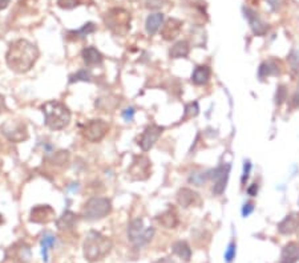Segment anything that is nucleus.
<instances>
[{
	"label": "nucleus",
	"instance_id": "f257e3e1",
	"mask_svg": "<svg viewBox=\"0 0 299 263\" xmlns=\"http://www.w3.org/2000/svg\"><path fill=\"white\" fill-rule=\"evenodd\" d=\"M39 58V49L27 40H16L9 45L5 61L11 69L16 73H27L31 71Z\"/></svg>",
	"mask_w": 299,
	"mask_h": 263
},
{
	"label": "nucleus",
	"instance_id": "f03ea898",
	"mask_svg": "<svg viewBox=\"0 0 299 263\" xmlns=\"http://www.w3.org/2000/svg\"><path fill=\"white\" fill-rule=\"evenodd\" d=\"M112 247H113V243L108 236L92 230L85 236L83 250H84V257L87 261L97 262V261L105 258L111 253Z\"/></svg>",
	"mask_w": 299,
	"mask_h": 263
},
{
	"label": "nucleus",
	"instance_id": "7ed1b4c3",
	"mask_svg": "<svg viewBox=\"0 0 299 263\" xmlns=\"http://www.w3.org/2000/svg\"><path fill=\"white\" fill-rule=\"evenodd\" d=\"M41 112L44 115L45 125L52 130H61L67 128L71 122V111L63 103L52 100L45 103L41 107Z\"/></svg>",
	"mask_w": 299,
	"mask_h": 263
},
{
	"label": "nucleus",
	"instance_id": "20e7f679",
	"mask_svg": "<svg viewBox=\"0 0 299 263\" xmlns=\"http://www.w3.org/2000/svg\"><path fill=\"white\" fill-rule=\"evenodd\" d=\"M105 24L115 35L125 36L130 29V15L122 8H113L105 15Z\"/></svg>",
	"mask_w": 299,
	"mask_h": 263
},
{
	"label": "nucleus",
	"instance_id": "39448f33",
	"mask_svg": "<svg viewBox=\"0 0 299 263\" xmlns=\"http://www.w3.org/2000/svg\"><path fill=\"white\" fill-rule=\"evenodd\" d=\"M112 211V202L104 197H93L83 207V215L87 221H98L105 218Z\"/></svg>",
	"mask_w": 299,
	"mask_h": 263
},
{
	"label": "nucleus",
	"instance_id": "423d86ee",
	"mask_svg": "<svg viewBox=\"0 0 299 263\" xmlns=\"http://www.w3.org/2000/svg\"><path fill=\"white\" fill-rule=\"evenodd\" d=\"M154 235V229H144V221L141 218L133 219L128 226V238L136 249H141L152 241Z\"/></svg>",
	"mask_w": 299,
	"mask_h": 263
},
{
	"label": "nucleus",
	"instance_id": "0eeeda50",
	"mask_svg": "<svg viewBox=\"0 0 299 263\" xmlns=\"http://www.w3.org/2000/svg\"><path fill=\"white\" fill-rule=\"evenodd\" d=\"M108 132H109V125L107 121L101 118H94L85 122L81 129L83 137L88 140L90 143H100L107 136Z\"/></svg>",
	"mask_w": 299,
	"mask_h": 263
},
{
	"label": "nucleus",
	"instance_id": "6e6552de",
	"mask_svg": "<svg viewBox=\"0 0 299 263\" xmlns=\"http://www.w3.org/2000/svg\"><path fill=\"white\" fill-rule=\"evenodd\" d=\"M1 133L5 137L12 141V143H23L28 140V129L27 125L24 124L22 120H8L0 126Z\"/></svg>",
	"mask_w": 299,
	"mask_h": 263
},
{
	"label": "nucleus",
	"instance_id": "1a4fd4ad",
	"mask_svg": "<svg viewBox=\"0 0 299 263\" xmlns=\"http://www.w3.org/2000/svg\"><path fill=\"white\" fill-rule=\"evenodd\" d=\"M150 168H152V165H150V161L148 157L136 156L133 158L132 165L128 169V173H129L130 178L134 179V181H145L150 175Z\"/></svg>",
	"mask_w": 299,
	"mask_h": 263
},
{
	"label": "nucleus",
	"instance_id": "9d476101",
	"mask_svg": "<svg viewBox=\"0 0 299 263\" xmlns=\"http://www.w3.org/2000/svg\"><path fill=\"white\" fill-rule=\"evenodd\" d=\"M164 132V128L162 126H158L156 124L149 125L145 128L141 136L139 137V146L141 147L143 152H148L153 147V145L157 143V140L160 139L161 134Z\"/></svg>",
	"mask_w": 299,
	"mask_h": 263
},
{
	"label": "nucleus",
	"instance_id": "9b49d317",
	"mask_svg": "<svg viewBox=\"0 0 299 263\" xmlns=\"http://www.w3.org/2000/svg\"><path fill=\"white\" fill-rule=\"evenodd\" d=\"M55 219V210L49 205H37L31 210L30 221L33 223H49Z\"/></svg>",
	"mask_w": 299,
	"mask_h": 263
},
{
	"label": "nucleus",
	"instance_id": "f8f14e48",
	"mask_svg": "<svg viewBox=\"0 0 299 263\" xmlns=\"http://www.w3.org/2000/svg\"><path fill=\"white\" fill-rule=\"evenodd\" d=\"M243 12H245V16L247 19V22L250 24L251 31L254 32L255 35L258 36H264L266 32H268L269 27L268 24L259 18V15L255 12L254 9L249 8V7H245L243 8Z\"/></svg>",
	"mask_w": 299,
	"mask_h": 263
},
{
	"label": "nucleus",
	"instance_id": "ddd939ff",
	"mask_svg": "<svg viewBox=\"0 0 299 263\" xmlns=\"http://www.w3.org/2000/svg\"><path fill=\"white\" fill-rule=\"evenodd\" d=\"M213 178L215 179L214 187H213V193L215 196H221L225 189H226V183H228L229 173H230V165H221L219 168L213 172Z\"/></svg>",
	"mask_w": 299,
	"mask_h": 263
},
{
	"label": "nucleus",
	"instance_id": "4468645a",
	"mask_svg": "<svg viewBox=\"0 0 299 263\" xmlns=\"http://www.w3.org/2000/svg\"><path fill=\"white\" fill-rule=\"evenodd\" d=\"M81 56H83L85 65L90 68L101 65L104 61V56L101 55V52L97 48H94V47H87V48L83 49Z\"/></svg>",
	"mask_w": 299,
	"mask_h": 263
},
{
	"label": "nucleus",
	"instance_id": "2eb2a0df",
	"mask_svg": "<svg viewBox=\"0 0 299 263\" xmlns=\"http://www.w3.org/2000/svg\"><path fill=\"white\" fill-rule=\"evenodd\" d=\"M182 28V22L177 19H169L161 28V35L165 40H173L179 35V31Z\"/></svg>",
	"mask_w": 299,
	"mask_h": 263
},
{
	"label": "nucleus",
	"instance_id": "dca6fc26",
	"mask_svg": "<svg viewBox=\"0 0 299 263\" xmlns=\"http://www.w3.org/2000/svg\"><path fill=\"white\" fill-rule=\"evenodd\" d=\"M177 201L182 207H190V206L196 205L197 202H200V197L196 192H193L192 189L182 187L177 193Z\"/></svg>",
	"mask_w": 299,
	"mask_h": 263
},
{
	"label": "nucleus",
	"instance_id": "f3484780",
	"mask_svg": "<svg viewBox=\"0 0 299 263\" xmlns=\"http://www.w3.org/2000/svg\"><path fill=\"white\" fill-rule=\"evenodd\" d=\"M299 261V245L290 242L283 247L279 263H297Z\"/></svg>",
	"mask_w": 299,
	"mask_h": 263
},
{
	"label": "nucleus",
	"instance_id": "a211bd4d",
	"mask_svg": "<svg viewBox=\"0 0 299 263\" xmlns=\"http://www.w3.org/2000/svg\"><path fill=\"white\" fill-rule=\"evenodd\" d=\"M9 251L14 255L15 261H18L20 263H28L30 258H31V250L30 246L24 242H19L15 246H12Z\"/></svg>",
	"mask_w": 299,
	"mask_h": 263
},
{
	"label": "nucleus",
	"instance_id": "6ab92c4d",
	"mask_svg": "<svg viewBox=\"0 0 299 263\" xmlns=\"http://www.w3.org/2000/svg\"><path fill=\"white\" fill-rule=\"evenodd\" d=\"M164 23V15L161 12H156V14L149 15L147 19V23H145V29H147L148 35H156L158 29L162 26Z\"/></svg>",
	"mask_w": 299,
	"mask_h": 263
},
{
	"label": "nucleus",
	"instance_id": "aec40b11",
	"mask_svg": "<svg viewBox=\"0 0 299 263\" xmlns=\"http://www.w3.org/2000/svg\"><path fill=\"white\" fill-rule=\"evenodd\" d=\"M157 221L165 229H174L179 225V215L173 209H169L164 211L161 215H158Z\"/></svg>",
	"mask_w": 299,
	"mask_h": 263
},
{
	"label": "nucleus",
	"instance_id": "412c9836",
	"mask_svg": "<svg viewBox=\"0 0 299 263\" xmlns=\"http://www.w3.org/2000/svg\"><path fill=\"white\" fill-rule=\"evenodd\" d=\"M77 222V217L76 214L71 211V210H67L64 211L63 215L56 221V225H58L59 230H71Z\"/></svg>",
	"mask_w": 299,
	"mask_h": 263
},
{
	"label": "nucleus",
	"instance_id": "4be33fe9",
	"mask_svg": "<svg viewBox=\"0 0 299 263\" xmlns=\"http://www.w3.org/2000/svg\"><path fill=\"white\" fill-rule=\"evenodd\" d=\"M210 75H211V72H210L209 67L200 65V67H197L196 69H194V72H193L192 81L196 85H205L209 83Z\"/></svg>",
	"mask_w": 299,
	"mask_h": 263
},
{
	"label": "nucleus",
	"instance_id": "5701e85b",
	"mask_svg": "<svg viewBox=\"0 0 299 263\" xmlns=\"http://www.w3.org/2000/svg\"><path fill=\"white\" fill-rule=\"evenodd\" d=\"M190 52V47H189V43L186 40H179L177 41L176 44L170 48L169 51V56L172 58H186Z\"/></svg>",
	"mask_w": 299,
	"mask_h": 263
},
{
	"label": "nucleus",
	"instance_id": "b1692460",
	"mask_svg": "<svg viewBox=\"0 0 299 263\" xmlns=\"http://www.w3.org/2000/svg\"><path fill=\"white\" fill-rule=\"evenodd\" d=\"M298 229V218L297 215L291 214L287 215L279 225H278V230L281 234H291Z\"/></svg>",
	"mask_w": 299,
	"mask_h": 263
},
{
	"label": "nucleus",
	"instance_id": "393cba45",
	"mask_svg": "<svg viewBox=\"0 0 299 263\" xmlns=\"http://www.w3.org/2000/svg\"><path fill=\"white\" fill-rule=\"evenodd\" d=\"M172 249H173L174 254L179 257L181 259H183V261H186V262L190 261V258H192V249H190V246L185 241L176 242V243L172 246Z\"/></svg>",
	"mask_w": 299,
	"mask_h": 263
},
{
	"label": "nucleus",
	"instance_id": "a878e982",
	"mask_svg": "<svg viewBox=\"0 0 299 263\" xmlns=\"http://www.w3.org/2000/svg\"><path fill=\"white\" fill-rule=\"evenodd\" d=\"M55 242H56V238L52 234H44L41 236V253H43V261L44 262H48V250L54 247Z\"/></svg>",
	"mask_w": 299,
	"mask_h": 263
},
{
	"label": "nucleus",
	"instance_id": "bb28decb",
	"mask_svg": "<svg viewBox=\"0 0 299 263\" xmlns=\"http://www.w3.org/2000/svg\"><path fill=\"white\" fill-rule=\"evenodd\" d=\"M278 72H279V69H278L277 64L274 61H265L264 64H261V67H259V77L261 79H264V77H268V76H271V75H277Z\"/></svg>",
	"mask_w": 299,
	"mask_h": 263
},
{
	"label": "nucleus",
	"instance_id": "cd10ccee",
	"mask_svg": "<svg viewBox=\"0 0 299 263\" xmlns=\"http://www.w3.org/2000/svg\"><path fill=\"white\" fill-rule=\"evenodd\" d=\"M94 31H96V26H94L93 23H87V24H84L80 29H77V31L75 32H71V33L72 35H75L76 39H84V37H87V36L90 35V33H93Z\"/></svg>",
	"mask_w": 299,
	"mask_h": 263
},
{
	"label": "nucleus",
	"instance_id": "c85d7f7f",
	"mask_svg": "<svg viewBox=\"0 0 299 263\" xmlns=\"http://www.w3.org/2000/svg\"><path fill=\"white\" fill-rule=\"evenodd\" d=\"M200 112V107H198V103H190L186 105L185 108V115H183V120H188V118H193L196 117Z\"/></svg>",
	"mask_w": 299,
	"mask_h": 263
},
{
	"label": "nucleus",
	"instance_id": "c756f323",
	"mask_svg": "<svg viewBox=\"0 0 299 263\" xmlns=\"http://www.w3.org/2000/svg\"><path fill=\"white\" fill-rule=\"evenodd\" d=\"M90 73L87 69H81L75 75L69 77V83H77V81H90Z\"/></svg>",
	"mask_w": 299,
	"mask_h": 263
},
{
	"label": "nucleus",
	"instance_id": "7c9ffc66",
	"mask_svg": "<svg viewBox=\"0 0 299 263\" xmlns=\"http://www.w3.org/2000/svg\"><path fill=\"white\" fill-rule=\"evenodd\" d=\"M236 253H237V246L234 242H230L228 246V249L225 251V261L228 263H230L233 259L236 258Z\"/></svg>",
	"mask_w": 299,
	"mask_h": 263
},
{
	"label": "nucleus",
	"instance_id": "2f4dec72",
	"mask_svg": "<svg viewBox=\"0 0 299 263\" xmlns=\"http://www.w3.org/2000/svg\"><path fill=\"white\" fill-rule=\"evenodd\" d=\"M58 4L60 8L72 9L76 8L77 5H80V0H58Z\"/></svg>",
	"mask_w": 299,
	"mask_h": 263
},
{
	"label": "nucleus",
	"instance_id": "473e14b6",
	"mask_svg": "<svg viewBox=\"0 0 299 263\" xmlns=\"http://www.w3.org/2000/svg\"><path fill=\"white\" fill-rule=\"evenodd\" d=\"M206 177H208V174H204V173H194L190 175V178H189V181L190 182H193L196 186H201L202 183L205 182Z\"/></svg>",
	"mask_w": 299,
	"mask_h": 263
},
{
	"label": "nucleus",
	"instance_id": "72a5a7b5",
	"mask_svg": "<svg viewBox=\"0 0 299 263\" xmlns=\"http://www.w3.org/2000/svg\"><path fill=\"white\" fill-rule=\"evenodd\" d=\"M289 61H290L291 68L294 71H299V52L298 51H293L289 56Z\"/></svg>",
	"mask_w": 299,
	"mask_h": 263
},
{
	"label": "nucleus",
	"instance_id": "f704fd0d",
	"mask_svg": "<svg viewBox=\"0 0 299 263\" xmlns=\"http://www.w3.org/2000/svg\"><path fill=\"white\" fill-rule=\"evenodd\" d=\"M165 3V0H147V7L150 9L161 8Z\"/></svg>",
	"mask_w": 299,
	"mask_h": 263
},
{
	"label": "nucleus",
	"instance_id": "c9c22d12",
	"mask_svg": "<svg viewBox=\"0 0 299 263\" xmlns=\"http://www.w3.org/2000/svg\"><path fill=\"white\" fill-rule=\"evenodd\" d=\"M250 170H251V165L249 161H246L245 165H243V174H242V183L245 185L246 181L249 179V174H250Z\"/></svg>",
	"mask_w": 299,
	"mask_h": 263
},
{
	"label": "nucleus",
	"instance_id": "e433bc0d",
	"mask_svg": "<svg viewBox=\"0 0 299 263\" xmlns=\"http://www.w3.org/2000/svg\"><path fill=\"white\" fill-rule=\"evenodd\" d=\"M286 100V89L285 87H279L277 92V104H282Z\"/></svg>",
	"mask_w": 299,
	"mask_h": 263
},
{
	"label": "nucleus",
	"instance_id": "4c0bfd02",
	"mask_svg": "<svg viewBox=\"0 0 299 263\" xmlns=\"http://www.w3.org/2000/svg\"><path fill=\"white\" fill-rule=\"evenodd\" d=\"M122 117L125 118V121H132L134 117V109L133 108H128L122 112Z\"/></svg>",
	"mask_w": 299,
	"mask_h": 263
},
{
	"label": "nucleus",
	"instance_id": "58836bf2",
	"mask_svg": "<svg viewBox=\"0 0 299 263\" xmlns=\"http://www.w3.org/2000/svg\"><path fill=\"white\" fill-rule=\"evenodd\" d=\"M253 210H254L253 204H246V205L243 206V209H242V215H243V217H247V215L251 214Z\"/></svg>",
	"mask_w": 299,
	"mask_h": 263
},
{
	"label": "nucleus",
	"instance_id": "ea45409f",
	"mask_svg": "<svg viewBox=\"0 0 299 263\" xmlns=\"http://www.w3.org/2000/svg\"><path fill=\"white\" fill-rule=\"evenodd\" d=\"M266 1H268L269 5L271 7L272 11H277L282 4V0H266Z\"/></svg>",
	"mask_w": 299,
	"mask_h": 263
},
{
	"label": "nucleus",
	"instance_id": "a19ab883",
	"mask_svg": "<svg viewBox=\"0 0 299 263\" xmlns=\"http://www.w3.org/2000/svg\"><path fill=\"white\" fill-rule=\"evenodd\" d=\"M247 193H249V196L251 197L257 196V193H258V185H257V183H251L250 186L247 187Z\"/></svg>",
	"mask_w": 299,
	"mask_h": 263
},
{
	"label": "nucleus",
	"instance_id": "79ce46f5",
	"mask_svg": "<svg viewBox=\"0 0 299 263\" xmlns=\"http://www.w3.org/2000/svg\"><path fill=\"white\" fill-rule=\"evenodd\" d=\"M293 105L299 108V85H298V89H297V92H295L294 96H293Z\"/></svg>",
	"mask_w": 299,
	"mask_h": 263
},
{
	"label": "nucleus",
	"instance_id": "37998d69",
	"mask_svg": "<svg viewBox=\"0 0 299 263\" xmlns=\"http://www.w3.org/2000/svg\"><path fill=\"white\" fill-rule=\"evenodd\" d=\"M4 111H5V100H4V97L0 94V113Z\"/></svg>",
	"mask_w": 299,
	"mask_h": 263
},
{
	"label": "nucleus",
	"instance_id": "c03bdc74",
	"mask_svg": "<svg viewBox=\"0 0 299 263\" xmlns=\"http://www.w3.org/2000/svg\"><path fill=\"white\" fill-rule=\"evenodd\" d=\"M153 263H174V262L172 261V258H160L158 261H156V262Z\"/></svg>",
	"mask_w": 299,
	"mask_h": 263
},
{
	"label": "nucleus",
	"instance_id": "a18cd8bd",
	"mask_svg": "<svg viewBox=\"0 0 299 263\" xmlns=\"http://www.w3.org/2000/svg\"><path fill=\"white\" fill-rule=\"evenodd\" d=\"M9 0H0V9L5 8L7 5H8Z\"/></svg>",
	"mask_w": 299,
	"mask_h": 263
},
{
	"label": "nucleus",
	"instance_id": "49530a36",
	"mask_svg": "<svg viewBox=\"0 0 299 263\" xmlns=\"http://www.w3.org/2000/svg\"><path fill=\"white\" fill-rule=\"evenodd\" d=\"M3 222V218H1V215H0V223Z\"/></svg>",
	"mask_w": 299,
	"mask_h": 263
},
{
	"label": "nucleus",
	"instance_id": "de8ad7c7",
	"mask_svg": "<svg viewBox=\"0 0 299 263\" xmlns=\"http://www.w3.org/2000/svg\"><path fill=\"white\" fill-rule=\"evenodd\" d=\"M0 147H1V145H0Z\"/></svg>",
	"mask_w": 299,
	"mask_h": 263
}]
</instances>
